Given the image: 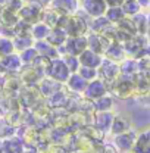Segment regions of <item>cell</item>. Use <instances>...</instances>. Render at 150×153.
I'll use <instances>...</instances> for the list:
<instances>
[{
  "label": "cell",
  "mask_w": 150,
  "mask_h": 153,
  "mask_svg": "<svg viewBox=\"0 0 150 153\" xmlns=\"http://www.w3.org/2000/svg\"><path fill=\"white\" fill-rule=\"evenodd\" d=\"M46 74L52 79H55V81L62 84V82L68 81V78L71 76V71H69V68L66 66V63L62 57H56V59H52V60L47 62Z\"/></svg>",
  "instance_id": "6da1fadb"
},
{
  "label": "cell",
  "mask_w": 150,
  "mask_h": 153,
  "mask_svg": "<svg viewBox=\"0 0 150 153\" xmlns=\"http://www.w3.org/2000/svg\"><path fill=\"white\" fill-rule=\"evenodd\" d=\"M19 19L28 22V24H37L41 21V16H43V6H40L37 1L34 0H30L28 3L22 4V7L19 9L18 12Z\"/></svg>",
  "instance_id": "7a4b0ae2"
},
{
  "label": "cell",
  "mask_w": 150,
  "mask_h": 153,
  "mask_svg": "<svg viewBox=\"0 0 150 153\" xmlns=\"http://www.w3.org/2000/svg\"><path fill=\"white\" fill-rule=\"evenodd\" d=\"M63 28L68 33V37H81V36H85L88 24L81 16V10H78L75 15H71L68 18L66 25Z\"/></svg>",
  "instance_id": "3957f363"
},
{
  "label": "cell",
  "mask_w": 150,
  "mask_h": 153,
  "mask_svg": "<svg viewBox=\"0 0 150 153\" xmlns=\"http://www.w3.org/2000/svg\"><path fill=\"white\" fill-rule=\"evenodd\" d=\"M137 135L138 134L135 131H127V133L118 134L113 137V146L116 147V150L121 153H130L132 152L134 146H135V141H137Z\"/></svg>",
  "instance_id": "277c9868"
},
{
  "label": "cell",
  "mask_w": 150,
  "mask_h": 153,
  "mask_svg": "<svg viewBox=\"0 0 150 153\" xmlns=\"http://www.w3.org/2000/svg\"><path fill=\"white\" fill-rule=\"evenodd\" d=\"M85 49H88V43H87V37L85 36H81V37H68L66 43L63 44L65 55L79 56Z\"/></svg>",
  "instance_id": "5b68a950"
},
{
  "label": "cell",
  "mask_w": 150,
  "mask_h": 153,
  "mask_svg": "<svg viewBox=\"0 0 150 153\" xmlns=\"http://www.w3.org/2000/svg\"><path fill=\"white\" fill-rule=\"evenodd\" d=\"M108 7L106 0H82V10L91 18L105 16Z\"/></svg>",
  "instance_id": "8992f818"
},
{
  "label": "cell",
  "mask_w": 150,
  "mask_h": 153,
  "mask_svg": "<svg viewBox=\"0 0 150 153\" xmlns=\"http://www.w3.org/2000/svg\"><path fill=\"white\" fill-rule=\"evenodd\" d=\"M108 94V85L105 79H91L88 81L85 90H84V96L90 100H97L99 97Z\"/></svg>",
  "instance_id": "52a82bcc"
},
{
  "label": "cell",
  "mask_w": 150,
  "mask_h": 153,
  "mask_svg": "<svg viewBox=\"0 0 150 153\" xmlns=\"http://www.w3.org/2000/svg\"><path fill=\"white\" fill-rule=\"evenodd\" d=\"M99 72H100V75L103 76L105 81H115L119 76L121 66L112 59H106V60L102 62V65L99 68Z\"/></svg>",
  "instance_id": "ba28073f"
},
{
  "label": "cell",
  "mask_w": 150,
  "mask_h": 153,
  "mask_svg": "<svg viewBox=\"0 0 150 153\" xmlns=\"http://www.w3.org/2000/svg\"><path fill=\"white\" fill-rule=\"evenodd\" d=\"M50 6L63 15H75L79 10L78 0H52Z\"/></svg>",
  "instance_id": "9c48e42d"
},
{
  "label": "cell",
  "mask_w": 150,
  "mask_h": 153,
  "mask_svg": "<svg viewBox=\"0 0 150 153\" xmlns=\"http://www.w3.org/2000/svg\"><path fill=\"white\" fill-rule=\"evenodd\" d=\"M78 59H79V63H81L82 66H90V68H96V69H99L100 65H102V62H103L102 55L96 53L91 49H85V50L78 56Z\"/></svg>",
  "instance_id": "30bf717a"
},
{
  "label": "cell",
  "mask_w": 150,
  "mask_h": 153,
  "mask_svg": "<svg viewBox=\"0 0 150 153\" xmlns=\"http://www.w3.org/2000/svg\"><path fill=\"white\" fill-rule=\"evenodd\" d=\"M34 47L37 49L40 57H44L46 60H52V59H56L59 57V49L52 46L47 40H40L34 44Z\"/></svg>",
  "instance_id": "8fae6325"
},
{
  "label": "cell",
  "mask_w": 150,
  "mask_h": 153,
  "mask_svg": "<svg viewBox=\"0 0 150 153\" xmlns=\"http://www.w3.org/2000/svg\"><path fill=\"white\" fill-rule=\"evenodd\" d=\"M113 118L115 114H112V111H106V112H97L96 114V128L103 131V133H111V127H112Z\"/></svg>",
  "instance_id": "7c38bea8"
},
{
  "label": "cell",
  "mask_w": 150,
  "mask_h": 153,
  "mask_svg": "<svg viewBox=\"0 0 150 153\" xmlns=\"http://www.w3.org/2000/svg\"><path fill=\"white\" fill-rule=\"evenodd\" d=\"M130 130H131V119L127 118L125 115H115L112 127H111V134L113 137L118 135V134L127 133Z\"/></svg>",
  "instance_id": "4fadbf2b"
},
{
  "label": "cell",
  "mask_w": 150,
  "mask_h": 153,
  "mask_svg": "<svg viewBox=\"0 0 150 153\" xmlns=\"http://www.w3.org/2000/svg\"><path fill=\"white\" fill-rule=\"evenodd\" d=\"M22 59L19 55L16 53H12V55H7V56L1 57L0 60V71H7V72H13V71H18L19 68L22 66Z\"/></svg>",
  "instance_id": "5bb4252c"
},
{
  "label": "cell",
  "mask_w": 150,
  "mask_h": 153,
  "mask_svg": "<svg viewBox=\"0 0 150 153\" xmlns=\"http://www.w3.org/2000/svg\"><path fill=\"white\" fill-rule=\"evenodd\" d=\"M3 153H24V144L18 137H7L1 140Z\"/></svg>",
  "instance_id": "9a60e30c"
},
{
  "label": "cell",
  "mask_w": 150,
  "mask_h": 153,
  "mask_svg": "<svg viewBox=\"0 0 150 153\" xmlns=\"http://www.w3.org/2000/svg\"><path fill=\"white\" fill-rule=\"evenodd\" d=\"M52 46H55V47H60V46H63L65 43H66V40H68V33L65 31V28H60V27H57V28H53V30H50V34H49V37L46 38Z\"/></svg>",
  "instance_id": "2e32d148"
},
{
  "label": "cell",
  "mask_w": 150,
  "mask_h": 153,
  "mask_svg": "<svg viewBox=\"0 0 150 153\" xmlns=\"http://www.w3.org/2000/svg\"><path fill=\"white\" fill-rule=\"evenodd\" d=\"M66 84H68L69 90H72V91H75V93H84V90H85L88 81L84 79L78 72H74V74H71V76L68 78Z\"/></svg>",
  "instance_id": "e0dca14e"
},
{
  "label": "cell",
  "mask_w": 150,
  "mask_h": 153,
  "mask_svg": "<svg viewBox=\"0 0 150 153\" xmlns=\"http://www.w3.org/2000/svg\"><path fill=\"white\" fill-rule=\"evenodd\" d=\"M87 43H88V49L94 50V52L99 53V55L106 53V50H108V47H109V44H103L102 36H99V34H96V33L87 36Z\"/></svg>",
  "instance_id": "ac0fdd59"
},
{
  "label": "cell",
  "mask_w": 150,
  "mask_h": 153,
  "mask_svg": "<svg viewBox=\"0 0 150 153\" xmlns=\"http://www.w3.org/2000/svg\"><path fill=\"white\" fill-rule=\"evenodd\" d=\"M134 153H150V130L137 135L135 146L132 149Z\"/></svg>",
  "instance_id": "d6986e66"
},
{
  "label": "cell",
  "mask_w": 150,
  "mask_h": 153,
  "mask_svg": "<svg viewBox=\"0 0 150 153\" xmlns=\"http://www.w3.org/2000/svg\"><path fill=\"white\" fill-rule=\"evenodd\" d=\"M116 94L121 96V97H130L132 94V90H134V85H132V81L128 78H119L116 79Z\"/></svg>",
  "instance_id": "ffe728a7"
},
{
  "label": "cell",
  "mask_w": 150,
  "mask_h": 153,
  "mask_svg": "<svg viewBox=\"0 0 150 153\" xmlns=\"http://www.w3.org/2000/svg\"><path fill=\"white\" fill-rule=\"evenodd\" d=\"M50 27L47 25V24H44L43 21H40L37 24H33V28H31V36L36 38L37 41L40 40H46V38L49 37V34H50Z\"/></svg>",
  "instance_id": "44dd1931"
},
{
  "label": "cell",
  "mask_w": 150,
  "mask_h": 153,
  "mask_svg": "<svg viewBox=\"0 0 150 153\" xmlns=\"http://www.w3.org/2000/svg\"><path fill=\"white\" fill-rule=\"evenodd\" d=\"M105 16L108 18V21H109L111 24H119L121 21H124V19L127 18V15H125L122 6H112V7H108Z\"/></svg>",
  "instance_id": "7402d4cb"
},
{
  "label": "cell",
  "mask_w": 150,
  "mask_h": 153,
  "mask_svg": "<svg viewBox=\"0 0 150 153\" xmlns=\"http://www.w3.org/2000/svg\"><path fill=\"white\" fill-rule=\"evenodd\" d=\"M113 108V99L112 96L105 94L99 97L97 100H94V109L97 112H106V111H112Z\"/></svg>",
  "instance_id": "603a6c76"
},
{
  "label": "cell",
  "mask_w": 150,
  "mask_h": 153,
  "mask_svg": "<svg viewBox=\"0 0 150 153\" xmlns=\"http://www.w3.org/2000/svg\"><path fill=\"white\" fill-rule=\"evenodd\" d=\"M131 21H132V25L135 28V33H140V34H144L149 28V24H147V16L141 15V13H137L131 16Z\"/></svg>",
  "instance_id": "cb8c5ba5"
},
{
  "label": "cell",
  "mask_w": 150,
  "mask_h": 153,
  "mask_svg": "<svg viewBox=\"0 0 150 153\" xmlns=\"http://www.w3.org/2000/svg\"><path fill=\"white\" fill-rule=\"evenodd\" d=\"M33 36H15L13 38V46H15V49L16 50H25V49H28V47H33Z\"/></svg>",
  "instance_id": "d4e9b609"
},
{
  "label": "cell",
  "mask_w": 150,
  "mask_h": 153,
  "mask_svg": "<svg viewBox=\"0 0 150 153\" xmlns=\"http://www.w3.org/2000/svg\"><path fill=\"white\" fill-rule=\"evenodd\" d=\"M122 9H124L127 16H134V15L140 13L141 4L138 3V0H125L122 3Z\"/></svg>",
  "instance_id": "484cf974"
},
{
  "label": "cell",
  "mask_w": 150,
  "mask_h": 153,
  "mask_svg": "<svg viewBox=\"0 0 150 153\" xmlns=\"http://www.w3.org/2000/svg\"><path fill=\"white\" fill-rule=\"evenodd\" d=\"M12 53H15L13 40H10L9 37H0V57H4Z\"/></svg>",
  "instance_id": "4316f807"
},
{
  "label": "cell",
  "mask_w": 150,
  "mask_h": 153,
  "mask_svg": "<svg viewBox=\"0 0 150 153\" xmlns=\"http://www.w3.org/2000/svg\"><path fill=\"white\" fill-rule=\"evenodd\" d=\"M19 56H21V59H22V62H24V63L30 65V63H34L38 57H40V55H38L37 49L33 46V47H28V49L22 50Z\"/></svg>",
  "instance_id": "83f0119b"
},
{
  "label": "cell",
  "mask_w": 150,
  "mask_h": 153,
  "mask_svg": "<svg viewBox=\"0 0 150 153\" xmlns=\"http://www.w3.org/2000/svg\"><path fill=\"white\" fill-rule=\"evenodd\" d=\"M105 55H108V57H111L112 60L116 62L119 59H124V49L119 44H112V46L108 47V50H106Z\"/></svg>",
  "instance_id": "f1b7e54d"
},
{
  "label": "cell",
  "mask_w": 150,
  "mask_h": 153,
  "mask_svg": "<svg viewBox=\"0 0 150 153\" xmlns=\"http://www.w3.org/2000/svg\"><path fill=\"white\" fill-rule=\"evenodd\" d=\"M63 60H65V63H66V66L69 68V71H71V74H74V72H78V69H79V66H81V63H79V59L78 56H72V55H65V56L62 57Z\"/></svg>",
  "instance_id": "f546056e"
},
{
  "label": "cell",
  "mask_w": 150,
  "mask_h": 153,
  "mask_svg": "<svg viewBox=\"0 0 150 153\" xmlns=\"http://www.w3.org/2000/svg\"><path fill=\"white\" fill-rule=\"evenodd\" d=\"M78 74L82 76L84 79H87V81H91V79H96V76L99 74V71L96 69V68H90V66H79V69H78Z\"/></svg>",
  "instance_id": "4dcf8cb0"
},
{
  "label": "cell",
  "mask_w": 150,
  "mask_h": 153,
  "mask_svg": "<svg viewBox=\"0 0 150 153\" xmlns=\"http://www.w3.org/2000/svg\"><path fill=\"white\" fill-rule=\"evenodd\" d=\"M124 1L125 0H106V3H108L109 7H112V6H122Z\"/></svg>",
  "instance_id": "1f68e13d"
},
{
  "label": "cell",
  "mask_w": 150,
  "mask_h": 153,
  "mask_svg": "<svg viewBox=\"0 0 150 153\" xmlns=\"http://www.w3.org/2000/svg\"><path fill=\"white\" fill-rule=\"evenodd\" d=\"M34 1H37L38 4L43 6V7H44L46 4H50V3H52V0H34Z\"/></svg>",
  "instance_id": "d6a6232c"
},
{
  "label": "cell",
  "mask_w": 150,
  "mask_h": 153,
  "mask_svg": "<svg viewBox=\"0 0 150 153\" xmlns=\"http://www.w3.org/2000/svg\"><path fill=\"white\" fill-rule=\"evenodd\" d=\"M138 3L141 4V7H146L150 4V0H138Z\"/></svg>",
  "instance_id": "836d02e7"
},
{
  "label": "cell",
  "mask_w": 150,
  "mask_h": 153,
  "mask_svg": "<svg viewBox=\"0 0 150 153\" xmlns=\"http://www.w3.org/2000/svg\"><path fill=\"white\" fill-rule=\"evenodd\" d=\"M147 24H149V28H150V15L147 16Z\"/></svg>",
  "instance_id": "e575fe53"
},
{
  "label": "cell",
  "mask_w": 150,
  "mask_h": 153,
  "mask_svg": "<svg viewBox=\"0 0 150 153\" xmlns=\"http://www.w3.org/2000/svg\"><path fill=\"white\" fill-rule=\"evenodd\" d=\"M1 30H3V27H1V24H0V34H1Z\"/></svg>",
  "instance_id": "d590c367"
},
{
  "label": "cell",
  "mask_w": 150,
  "mask_h": 153,
  "mask_svg": "<svg viewBox=\"0 0 150 153\" xmlns=\"http://www.w3.org/2000/svg\"><path fill=\"white\" fill-rule=\"evenodd\" d=\"M0 60H1V57H0Z\"/></svg>",
  "instance_id": "8d00e7d4"
},
{
  "label": "cell",
  "mask_w": 150,
  "mask_h": 153,
  "mask_svg": "<svg viewBox=\"0 0 150 153\" xmlns=\"http://www.w3.org/2000/svg\"><path fill=\"white\" fill-rule=\"evenodd\" d=\"M0 131H1V128H0Z\"/></svg>",
  "instance_id": "74e56055"
}]
</instances>
